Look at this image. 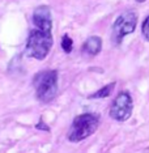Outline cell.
Returning <instances> with one entry per match:
<instances>
[{
    "instance_id": "6da1fadb",
    "label": "cell",
    "mask_w": 149,
    "mask_h": 153,
    "mask_svg": "<svg viewBox=\"0 0 149 153\" xmlns=\"http://www.w3.org/2000/svg\"><path fill=\"white\" fill-rule=\"evenodd\" d=\"M33 86L38 101L43 103L51 102L58 94V71L56 69L39 71L33 77Z\"/></svg>"
},
{
    "instance_id": "7a4b0ae2",
    "label": "cell",
    "mask_w": 149,
    "mask_h": 153,
    "mask_svg": "<svg viewBox=\"0 0 149 153\" xmlns=\"http://www.w3.org/2000/svg\"><path fill=\"white\" fill-rule=\"evenodd\" d=\"M99 126V117L93 113H85L77 115L72 122L68 131V140L71 143H80L97 131Z\"/></svg>"
},
{
    "instance_id": "3957f363",
    "label": "cell",
    "mask_w": 149,
    "mask_h": 153,
    "mask_svg": "<svg viewBox=\"0 0 149 153\" xmlns=\"http://www.w3.org/2000/svg\"><path fill=\"white\" fill-rule=\"evenodd\" d=\"M54 45L53 33L43 32L39 29L30 30L26 39L25 51L26 55L30 58H34L37 60H43L48 55L51 47Z\"/></svg>"
},
{
    "instance_id": "277c9868",
    "label": "cell",
    "mask_w": 149,
    "mask_h": 153,
    "mask_svg": "<svg viewBox=\"0 0 149 153\" xmlns=\"http://www.w3.org/2000/svg\"><path fill=\"white\" fill-rule=\"evenodd\" d=\"M137 25V15L133 11L123 12L120 16H118L115 22L113 24L111 30V42L114 46H119L123 42V38L132 34Z\"/></svg>"
},
{
    "instance_id": "5b68a950",
    "label": "cell",
    "mask_w": 149,
    "mask_h": 153,
    "mask_svg": "<svg viewBox=\"0 0 149 153\" xmlns=\"http://www.w3.org/2000/svg\"><path fill=\"white\" fill-rule=\"evenodd\" d=\"M133 111V101L130 92L123 90L114 98L110 107V117L116 122H126L131 118Z\"/></svg>"
},
{
    "instance_id": "8992f818",
    "label": "cell",
    "mask_w": 149,
    "mask_h": 153,
    "mask_svg": "<svg viewBox=\"0 0 149 153\" xmlns=\"http://www.w3.org/2000/svg\"><path fill=\"white\" fill-rule=\"evenodd\" d=\"M32 20L37 29L51 33V29H53V19H51V11L47 5L37 7L33 12Z\"/></svg>"
},
{
    "instance_id": "52a82bcc",
    "label": "cell",
    "mask_w": 149,
    "mask_h": 153,
    "mask_svg": "<svg viewBox=\"0 0 149 153\" xmlns=\"http://www.w3.org/2000/svg\"><path fill=\"white\" fill-rule=\"evenodd\" d=\"M101 48H102L101 37L93 36V37H89L84 42V45L81 47V51L85 55H89V56H96L97 54L101 53Z\"/></svg>"
},
{
    "instance_id": "ba28073f",
    "label": "cell",
    "mask_w": 149,
    "mask_h": 153,
    "mask_svg": "<svg viewBox=\"0 0 149 153\" xmlns=\"http://www.w3.org/2000/svg\"><path fill=\"white\" fill-rule=\"evenodd\" d=\"M115 85H116L115 81L110 82V84L102 86L101 89H98L97 92H94L93 94H90V96H89V98H94V100H97V98H107V97H109L113 93V90H114V88H115Z\"/></svg>"
},
{
    "instance_id": "9c48e42d",
    "label": "cell",
    "mask_w": 149,
    "mask_h": 153,
    "mask_svg": "<svg viewBox=\"0 0 149 153\" xmlns=\"http://www.w3.org/2000/svg\"><path fill=\"white\" fill-rule=\"evenodd\" d=\"M62 48H63V51L65 54H69L72 51V47H73V41H72V38L68 36V34H64L63 37H62Z\"/></svg>"
},
{
    "instance_id": "30bf717a",
    "label": "cell",
    "mask_w": 149,
    "mask_h": 153,
    "mask_svg": "<svg viewBox=\"0 0 149 153\" xmlns=\"http://www.w3.org/2000/svg\"><path fill=\"white\" fill-rule=\"evenodd\" d=\"M141 34L145 39L149 42V16L145 17V20L141 24Z\"/></svg>"
},
{
    "instance_id": "8fae6325",
    "label": "cell",
    "mask_w": 149,
    "mask_h": 153,
    "mask_svg": "<svg viewBox=\"0 0 149 153\" xmlns=\"http://www.w3.org/2000/svg\"><path fill=\"white\" fill-rule=\"evenodd\" d=\"M36 128H37V130H41V131H44V132H48V131H50V127H48L43 120H39V123L36 124Z\"/></svg>"
},
{
    "instance_id": "7c38bea8",
    "label": "cell",
    "mask_w": 149,
    "mask_h": 153,
    "mask_svg": "<svg viewBox=\"0 0 149 153\" xmlns=\"http://www.w3.org/2000/svg\"><path fill=\"white\" fill-rule=\"evenodd\" d=\"M137 3H144V1H147V0H136Z\"/></svg>"
}]
</instances>
